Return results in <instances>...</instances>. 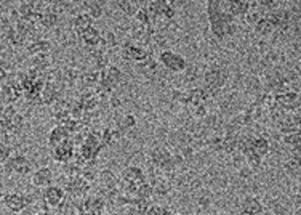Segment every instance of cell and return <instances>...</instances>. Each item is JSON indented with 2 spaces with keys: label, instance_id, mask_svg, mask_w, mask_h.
Instances as JSON below:
<instances>
[{
  "label": "cell",
  "instance_id": "cell-1",
  "mask_svg": "<svg viewBox=\"0 0 301 215\" xmlns=\"http://www.w3.org/2000/svg\"><path fill=\"white\" fill-rule=\"evenodd\" d=\"M122 80V71L117 68V66L108 64L104 69L100 71V80H98V87L104 88L106 92L112 93V90L116 88Z\"/></svg>",
  "mask_w": 301,
  "mask_h": 215
},
{
  "label": "cell",
  "instance_id": "cell-2",
  "mask_svg": "<svg viewBox=\"0 0 301 215\" xmlns=\"http://www.w3.org/2000/svg\"><path fill=\"white\" fill-rule=\"evenodd\" d=\"M2 167L7 173H18V175H29L32 172V164L24 154H12Z\"/></svg>",
  "mask_w": 301,
  "mask_h": 215
},
{
  "label": "cell",
  "instance_id": "cell-3",
  "mask_svg": "<svg viewBox=\"0 0 301 215\" xmlns=\"http://www.w3.org/2000/svg\"><path fill=\"white\" fill-rule=\"evenodd\" d=\"M159 61L172 72H183V71H186V66H188L184 56H181L180 53H175L172 50L162 52L159 55Z\"/></svg>",
  "mask_w": 301,
  "mask_h": 215
},
{
  "label": "cell",
  "instance_id": "cell-4",
  "mask_svg": "<svg viewBox=\"0 0 301 215\" xmlns=\"http://www.w3.org/2000/svg\"><path fill=\"white\" fill-rule=\"evenodd\" d=\"M120 181H124L125 185L132 186V188H138L140 185L146 183L148 178H146V173L141 167H136V165H130L124 172H122V178Z\"/></svg>",
  "mask_w": 301,
  "mask_h": 215
},
{
  "label": "cell",
  "instance_id": "cell-5",
  "mask_svg": "<svg viewBox=\"0 0 301 215\" xmlns=\"http://www.w3.org/2000/svg\"><path fill=\"white\" fill-rule=\"evenodd\" d=\"M64 197H66V191H64V188H61L58 185H48L42 191V199L47 202L48 207H52V209L58 207V205L64 201Z\"/></svg>",
  "mask_w": 301,
  "mask_h": 215
},
{
  "label": "cell",
  "instance_id": "cell-6",
  "mask_svg": "<svg viewBox=\"0 0 301 215\" xmlns=\"http://www.w3.org/2000/svg\"><path fill=\"white\" fill-rule=\"evenodd\" d=\"M148 56H151V53L141 45H135L132 42H125L124 45H122V58L127 61L143 63Z\"/></svg>",
  "mask_w": 301,
  "mask_h": 215
},
{
  "label": "cell",
  "instance_id": "cell-7",
  "mask_svg": "<svg viewBox=\"0 0 301 215\" xmlns=\"http://www.w3.org/2000/svg\"><path fill=\"white\" fill-rule=\"evenodd\" d=\"M203 80L205 85L219 90L227 82V71L224 68H210L203 74Z\"/></svg>",
  "mask_w": 301,
  "mask_h": 215
},
{
  "label": "cell",
  "instance_id": "cell-8",
  "mask_svg": "<svg viewBox=\"0 0 301 215\" xmlns=\"http://www.w3.org/2000/svg\"><path fill=\"white\" fill-rule=\"evenodd\" d=\"M2 205H5L8 210L15 212V213H20L28 207L26 197H24V194H21V193H4Z\"/></svg>",
  "mask_w": 301,
  "mask_h": 215
},
{
  "label": "cell",
  "instance_id": "cell-9",
  "mask_svg": "<svg viewBox=\"0 0 301 215\" xmlns=\"http://www.w3.org/2000/svg\"><path fill=\"white\" fill-rule=\"evenodd\" d=\"M106 202L100 194H95V196H85L84 199V210L90 215H103L106 212Z\"/></svg>",
  "mask_w": 301,
  "mask_h": 215
},
{
  "label": "cell",
  "instance_id": "cell-10",
  "mask_svg": "<svg viewBox=\"0 0 301 215\" xmlns=\"http://www.w3.org/2000/svg\"><path fill=\"white\" fill-rule=\"evenodd\" d=\"M53 158L56 162H61V164H66L69 162L72 158H74L76 154V150H74V145L71 143V140H66L64 143L58 145L53 148Z\"/></svg>",
  "mask_w": 301,
  "mask_h": 215
},
{
  "label": "cell",
  "instance_id": "cell-11",
  "mask_svg": "<svg viewBox=\"0 0 301 215\" xmlns=\"http://www.w3.org/2000/svg\"><path fill=\"white\" fill-rule=\"evenodd\" d=\"M31 181H32V185H34L36 188H45L48 185H52V181H53V172H52V169L50 167H40V169H37L34 173H32Z\"/></svg>",
  "mask_w": 301,
  "mask_h": 215
},
{
  "label": "cell",
  "instance_id": "cell-12",
  "mask_svg": "<svg viewBox=\"0 0 301 215\" xmlns=\"http://www.w3.org/2000/svg\"><path fill=\"white\" fill-rule=\"evenodd\" d=\"M263 204L255 196H247L240 204V213L242 215H261L263 213Z\"/></svg>",
  "mask_w": 301,
  "mask_h": 215
},
{
  "label": "cell",
  "instance_id": "cell-13",
  "mask_svg": "<svg viewBox=\"0 0 301 215\" xmlns=\"http://www.w3.org/2000/svg\"><path fill=\"white\" fill-rule=\"evenodd\" d=\"M170 158H172V153H170V150H168V148H165V146H156L149 154L151 162L156 165L157 169H160Z\"/></svg>",
  "mask_w": 301,
  "mask_h": 215
},
{
  "label": "cell",
  "instance_id": "cell-14",
  "mask_svg": "<svg viewBox=\"0 0 301 215\" xmlns=\"http://www.w3.org/2000/svg\"><path fill=\"white\" fill-rule=\"evenodd\" d=\"M69 137H71V134L63 126H56L50 130V134H48V145L55 148V146L64 143L66 140H69Z\"/></svg>",
  "mask_w": 301,
  "mask_h": 215
},
{
  "label": "cell",
  "instance_id": "cell-15",
  "mask_svg": "<svg viewBox=\"0 0 301 215\" xmlns=\"http://www.w3.org/2000/svg\"><path fill=\"white\" fill-rule=\"evenodd\" d=\"M50 48H52V44H50V40H47V39H32L26 45V50L32 56L39 55V53H48Z\"/></svg>",
  "mask_w": 301,
  "mask_h": 215
},
{
  "label": "cell",
  "instance_id": "cell-16",
  "mask_svg": "<svg viewBox=\"0 0 301 215\" xmlns=\"http://www.w3.org/2000/svg\"><path fill=\"white\" fill-rule=\"evenodd\" d=\"M79 34V37L82 39V42L87 45V47H93V45H96L100 42V39H101V32L96 29V28H93V26H90V28H87V29H84V31H80V32H77Z\"/></svg>",
  "mask_w": 301,
  "mask_h": 215
},
{
  "label": "cell",
  "instance_id": "cell-17",
  "mask_svg": "<svg viewBox=\"0 0 301 215\" xmlns=\"http://www.w3.org/2000/svg\"><path fill=\"white\" fill-rule=\"evenodd\" d=\"M269 151H271L269 140L264 137H253V153L255 154H258L259 158H264Z\"/></svg>",
  "mask_w": 301,
  "mask_h": 215
},
{
  "label": "cell",
  "instance_id": "cell-18",
  "mask_svg": "<svg viewBox=\"0 0 301 215\" xmlns=\"http://www.w3.org/2000/svg\"><path fill=\"white\" fill-rule=\"evenodd\" d=\"M31 64H32V68H36L39 71H44L45 72L47 69H50L52 58H50V55H48V53H39V55L32 56Z\"/></svg>",
  "mask_w": 301,
  "mask_h": 215
},
{
  "label": "cell",
  "instance_id": "cell-19",
  "mask_svg": "<svg viewBox=\"0 0 301 215\" xmlns=\"http://www.w3.org/2000/svg\"><path fill=\"white\" fill-rule=\"evenodd\" d=\"M151 186H152V194L154 196H167L170 191H172V183L167 181L165 178H162V177L154 180V183Z\"/></svg>",
  "mask_w": 301,
  "mask_h": 215
},
{
  "label": "cell",
  "instance_id": "cell-20",
  "mask_svg": "<svg viewBox=\"0 0 301 215\" xmlns=\"http://www.w3.org/2000/svg\"><path fill=\"white\" fill-rule=\"evenodd\" d=\"M56 23H58V13H55L53 10H44L42 13H40L39 24H40L42 28L50 29V28L55 26Z\"/></svg>",
  "mask_w": 301,
  "mask_h": 215
},
{
  "label": "cell",
  "instance_id": "cell-21",
  "mask_svg": "<svg viewBox=\"0 0 301 215\" xmlns=\"http://www.w3.org/2000/svg\"><path fill=\"white\" fill-rule=\"evenodd\" d=\"M80 79H82L87 85H96L100 80V71L93 68H87L84 71H80Z\"/></svg>",
  "mask_w": 301,
  "mask_h": 215
},
{
  "label": "cell",
  "instance_id": "cell-22",
  "mask_svg": "<svg viewBox=\"0 0 301 215\" xmlns=\"http://www.w3.org/2000/svg\"><path fill=\"white\" fill-rule=\"evenodd\" d=\"M248 10L250 8L245 4L239 2V0H229V2H227V13H231L234 18L235 16H243Z\"/></svg>",
  "mask_w": 301,
  "mask_h": 215
},
{
  "label": "cell",
  "instance_id": "cell-23",
  "mask_svg": "<svg viewBox=\"0 0 301 215\" xmlns=\"http://www.w3.org/2000/svg\"><path fill=\"white\" fill-rule=\"evenodd\" d=\"M92 21L93 20L87 13H79L76 18L72 20V28H74L77 32H80V31H84L87 28H90L92 26Z\"/></svg>",
  "mask_w": 301,
  "mask_h": 215
},
{
  "label": "cell",
  "instance_id": "cell-24",
  "mask_svg": "<svg viewBox=\"0 0 301 215\" xmlns=\"http://www.w3.org/2000/svg\"><path fill=\"white\" fill-rule=\"evenodd\" d=\"M255 31L258 32V34L267 36V34H271V32L274 31V26L271 24V21L266 18V16H261V18L255 23Z\"/></svg>",
  "mask_w": 301,
  "mask_h": 215
},
{
  "label": "cell",
  "instance_id": "cell-25",
  "mask_svg": "<svg viewBox=\"0 0 301 215\" xmlns=\"http://www.w3.org/2000/svg\"><path fill=\"white\" fill-rule=\"evenodd\" d=\"M61 72H63V82H64V84L74 85L76 82L80 79V69H77V68H66Z\"/></svg>",
  "mask_w": 301,
  "mask_h": 215
},
{
  "label": "cell",
  "instance_id": "cell-26",
  "mask_svg": "<svg viewBox=\"0 0 301 215\" xmlns=\"http://www.w3.org/2000/svg\"><path fill=\"white\" fill-rule=\"evenodd\" d=\"M282 140H283V145L288 146V150H296V148L301 146V135H299V132L283 135Z\"/></svg>",
  "mask_w": 301,
  "mask_h": 215
},
{
  "label": "cell",
  "instance_id": "cell-27",
  "mask_svg": "<svg viewBox=\"0 0 301 215\" xmlns=\"http://www.w3.org/2000/svg\"><path fill=\"white\" fill-rule=\"evenodd\" d=\"M136 126V118L133 114H125V116H122V118L117 121V127L124 132V130H130V129H133Z\"/></svg>",
  "mask_w": 301,
  "mask_h": 215
},
{
  "label": "cell",
  "instance_id": "cell-28",
  "mask_svg": "<svg viewBox=\"0 0 301 215\" xmlns=\"http://www.w3.org/2000/svg\"><path fill=\"white\" fill-rule=\"evenodd\" d=\"M101 44L106 47V48H111V47H116L117 45V37L114 34L112 31H104L101 32Z\"/></svg>",
  "mask_w": 301,
  "mask_h": 215
},
{
  "label": "cell",
  "instance_id": "cell-29",
  "mask_svg": "<svg viewBox=\"0 0 301 215\" xmlns=\"http://www.w3.org/2000/svg\"><path fill=\"white\" fill-rule=\"evenodd\" d=\"M152 196H154L152 194V186L148 183V181L136 188V197H138V199H151Z\"/></svg>",
  "mask_w": 301,
  "mask_h": 215
},
{
  "label": "cell",
  "instance_id": "cell-30",
  "mask_svg": "<svg viewBox=\"0 0 301 215\" xmlns=\"http://www.w3.org/2000/svg\"><path fill=\"white\" fill-rule=\"evenodd\" d=\"M88 16H90L92 20H98L103 16V7L96 2H92V4H87V12H85Z\"/></svg>",
  "mask_w": 301,
  "mask_h": 215
},
{
  "label": "cell",
  "instance_id": "cell-31",
  "mask_svg": "<svg viewBox=\"0 0 301 215\" xmlns=\"http://www.w3.org/2000/svg\"><path fill=\"white\" fill-rule=\"evenodd\" d=\"M283 169L287 170L288 175H293V177H298L299 173V161H295V159H287V162L283 164Z\"/></svg>",
  "mask_w": 301,
  "mask_h": 215
},
{
  "label": "cell",
  "instance_id": "cell-32",
  "mask_svg": "<svg viewBox=\"0 0 301 215\" xmlns=\"http://www.w3.org/2000/svg\"><path fill=\"white\" fill-rule=\"evenodd\" d=\"M138 8H140V7H138L133 0H122V2H120V10L124 13H127V15H130V16H133Z\"/></svg>",
  "mask_w": 301,
  "mask_h": 215
},
{
  "label": "cell",
  "instance_id": "cell-33",
  "mask_svg": "<svg viewBox=\"0 0 301 215\" xmlns=\"http://www.w3.org/2000/svg\"><path fill=\"white\" fill-rule=\"evenodd\" d=\"M92 63H93V66L98 71H101V69H104L106 66L109 64V56L106 55V53H101V55H98V56H95V58H92Z\"/></svg>",
  "mask_w": 301,
  "mask_h": 215
},
{
  "label": "cell",
  "instance_id": "cell-34",
  "mask_svg": "<svg viewBox=\"0 0 301 215\" xmlns=\"http://www.w3.org/2000/svg\"><path fill=\"white\" fill-rule=\"evenodd\" d=\"M133 18H135L136 23H140V24L151 23L149 16H148V12H146V7H140V8H138L136 13L133 15Z\"/></svg>",
  "mask_w": 301,
  "mask_h": 215
},
{
  "label": "cell",
  "instance_id": "cell-35",
  "mask_svg": "<svg viewBox=\"0 0 301 215\" xmlns=\"http://www.w3.org/2000/svg\"><path fill=\"white\" fill-rule=\"evenodd\" d=\"M207 114H208V110H207V104H205V103H200V104L192 106V116H194V119H203Z\"/></svg>",
  "mask_w": 301,
  "mask_h": 215
},
{
  "label": "cell",
  "instance_id": "cell-36",
  "mask_svg": "<svg viewBox=\"0 0 301 215\" xmlns=\"http://www.w3.org/2000/svg\"><path fill=\"white\" fill-rule=\"evenodd\" d=\"M112 142H114V138H112V130H111V129H104V130L101 132V135H100V145H101V148L109 146Z\"/></svg>",
  "mask_w": 301,
  "mask_h": 215
},
{
  "label": "cell",
  "instance_id": "cell-37",
  "mask_svg": "<svg viewBox=\"0 0 301 215\" xmlns=\"http://www.w3.org/2000/svg\"><path fill=\"white\" fill-rule=\"evenodd\" d=\"M245 161H247L248 169H258L259 165H261V161H263V158H259V156H258V154H255V153H251V154L245 156Z\"/></svg>",
  "mask_w": 301,
  "mask_h": 215
},
{
  "label": "cell",
  "instance_id": "cell-38",
  "mask_svg": "<svg viewBox=\"0 0 301 215\" xmlns=\"http://www.w3.org/2000/svg\"><path fill=\"white\" fill-rule=\"evenodd\" d=\"M12 156V146L7 143H0V165H4V162Z\"/></svg>",
  "mask_w": 301,
  "mask_h": 215
},
{
  "label": "cell",
  "instance_id": "cell-39",
  "mask_svg": "<svg viewBox=\"0 0 301 215\" xmlns=\"http://www.w3.org/2000/svg\"><path fill=\"white\" fill-rule=\"evenodd\" d=\"M28 4L31 5V8H32V10H34L36 13H42L44 8H45V5H47L45 0H28Z\"/></svg>",
  "mask_w": 301,
  "mask_h": 215
},
{
  "label": "cell",
  "instance_id": "cell-40",
  "mask_svg": "<svg viewBox=\"0 0 301 215\" xmlns=\"http://www.w3.org/2000/svg\"><path fill=\"white\" fill-rule=\"evenodd\" d=\"M175 15H176V10H175V8H172V7H165L164 10H162V13H160L162 18L170 20V21L175 18Z\"/></svg>",
  "mask_w": 301,
  "mask_h": 215
},
{
  "label": "cell",
  "instance_id": "cell-41",
  "mask_svg": "<svg viewBox=\"0 0 301 215\" xmlns=\"http://www.w3.org/2000/svg\"><path fill=\"white\" fill-rule=\"evenodd\" d=\"M10 76V71H8V66L7 68H0V82H5Z\"/></svg>",
  "mask_w": 301,
  "mask_h": 215
},
{
  "label": "cell",
  "instance_id": "cell-42",
  "mask_svg": "<svg viewBox=\"0 0 301 215\" xmlns=\"http://www.w3.org/2000/svg\"><path fill=\"white\" fill-rule=\"evenodd\" d=\"M76 215H90V213H87V212H79V213H76Z\"/></svg>",
  "mask_w": 301,
  "mask_h": 215
},
{
  "label": "cell",
  "instance_id": "cell-43",
  "mask_svg": "<svg viewBox=\"0 0 301 215\" xmlns=\"http://www.w3.org/2000/svg\"><path fill=\"white\" fill-rule=\"evenodd\" d=\"M2 197H4V193L0 191V204H2Z\"/></svg>",
  "mask_w": 301,
  "mask_h": 215
},
{
  "label": "cell",
  "instance_id": "cell-44",
  "mask_svg": "<svg viewBox=\"0 0 301 215\" xmlns=\"http://www.w3.org/2000/svg\"><path fill=\"white\" fill-rule=\"evenodd\" d=\"M215 215H227V213H223V212H218V213H215Z\"/></svg>",
  "mask_w": 301,
  "mask_h": 215
},
{
  "label": "cell",
  "instance_id": "cell-45",
  "mask_svg": "<svg viewBox=\"0 0 301 215\" xmlns=\"http://www.w3.org/2000/svg\"><path fill=\"white\" fill-rule=\"evenodd\" d=\"M0 90H2V82H0Z\"/></svg>",
  "mask_w": 301,
  "mask_h": 215
}]
</instances>
